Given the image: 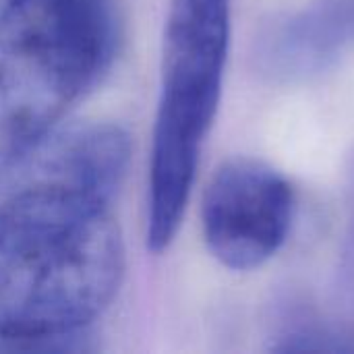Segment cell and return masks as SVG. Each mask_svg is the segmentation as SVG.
<instances>
[{
  "instance_id": "obj_4",
  "label": "cell",
  "mask_w": 354,
  "mask_h": 354,
  "mask_svg": "<svg viewBox=\"0 0 354 354\" xmlns=\"http://www.w3.org/2000/svg\"><path fill=\"white\" fill-rule=\"evenodd\" d=\"M131 160L129 135L112 122H56L0 158V189L110 201Z\"/></svg>"
},
{
  "instance_id": "obj_2",
  "label": "cell",
  "mask_w": 354,
  "mask_h": 354,
  "mask_svg": "<svg viewBox=\"0 0 354 354\" xmlns=\"http://www.w3.org/2000/svg\"><path fill=\"white\" fill-rule=\"evenodd\" d=\"M230 48V0H172L164 35L147 205V249L174 241L218 114Z\"/></svg>"
},
{
  "instance_id": "obj_3",
  "label": "cell",
  "mask_w": 354,
  "mask_h": 354,
  "mask_svg": "<svg viewBox=\"0 0 354 354\" xmlns=\"http://www.w3.org/2000/svg\"><path fill=\"white\" fill-rule=\"evenodd\" d=\"M292 212V187L276 168L253 158L228 160L203 191L205 245L228 270H257L286 243Z\"/></svg>"
},
{
  "instance_id": "obj_5",
  "label": "cell",
  "mask_w": 354,
  "mask_h": 354,
  "mask_svg": "<svg viewBox=\"0 0 354 354\" xmlns=\"http://www.w3.org/2000/svg\"><path fill=\"white\" fill-rule=\"evenodd\" d=\"M102 73L68 52L0 48V158L60 122Z\"/></svg>"
},
{
  "instance_id": "obj_1",
  "label": "cell",
  "mask_w": 354,
  "mask_h": 354,
  "mask_svg": "<svg viewBox=\"0 0 354 354\" xmlns=\"http://www.w3.org/2000/svg\"><path fill=\"white\" fill-rule=\"evenodd\" d=\"M124 245L112 203L0 191V342L50 348L75 338L116 297Z\"/></svg>"
},
{
  "instance_id": "obj_6",
  "label": "cell",
  "mask_w": 354,
  "mask_h": 354,
  "mask_svg": "<svg viewBox=\"0 0 354 354\" xmlns=\"http://www.w3.org/2000/svg\"><path fill=\"white\" fill-rule=\"evenodd\" d=\"M0 48L68 52L106 71L116 48L114 0H0Z\"/></svg>"
}]
</instances>
